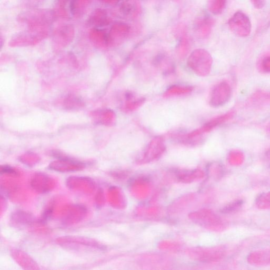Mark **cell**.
Instances as JSON below:
<instances>
[{"mask_svg":"<svg viewBox=\"0 0 270 270\" xmlns=\"http://www.w3.org/2000/svg\"><path fill=\"white\" fill-rule=\"evenodd\" d=\"M266 157L268 161L270 163V149L268 150L266 153Z\"/></svg>","mask_w":270,"mask_h":270,"instance_id":"cell-9","label":"cell"},{"mask_svg":"<svg viewBox=\"0 0 270 270\" xmlns=\"http://www.w3.org/2000/svg\"><path fill=\"white\" fill-rule=\"evenodd\" d=\"M232 90L229 83L223 82L219 84L213 92V104L216 106L225 104L230 98Z\"/></svg>","mask_w":270,"mask_h":270,"instance_id":"cell-2","label":"cell"},{"mask_svg":"<svg viewBox=\"0 0 270 270\" xmlns=\"http://www.w3.org/2000/svg\"><path fill=\"white\" fill-rule=\"evenodd\" d=\"M1 173L16 175L17 174V172L14 170V168H12L10 166H1Z\"/></svg>","mask_w":270,"mask_h":270,"instance_id":"cell-7","label":"cell"},{"mask_svg":"<svg viewBox=\"0 0 270 270\" xmlns=\"http://www.w3.org/2000/svg\"><path fill=\"white\" fill-rule=\"evenodd\" d=\"M252 4L257 9H261L266 5V0H251Z\"/></svg>","mask_w":270,"mask_h":270,"instance_id":"cell-8","label":"cell"},{"mask_svg":"<svg viewBox=\"0 0 270 270\" xmlns=\"http://www.w3.org/2000/svg\"><path fill=\"white\" fill-rule=\"evenodd\" d=\"M256 204L260 209H270V192L261 194L257 198Z\"/></svg>","mask_w":270,"mask_h":270,"instance_id":"cell-3","label":"cell"},{"mask_svg":"<svg viewBox=\"0 0 270 270\" xmlns=\"http://www.w3.org/2000/svg\"><path fill=\"white\" fill-rule=\"evenodd\" d=\"M252 99L255 101L256 103L258 102L261 104L267 102V101H270V94L266 92L259 91L253 95Z\"/></svg>","mask_w":270,"mask_h":270,"instance_id":"cell-5","label":"cell"},{"mask_svg":"<svg viewBox=\"0 0 270 270\" xmlns=\"http://www.w3.org/2000/svg\"><path fill=\"white\" fill-rule=\"evenodd\" d=\"M262 69L266 72L270 73V57L264 59L261 64Z\"/></svg>","mask_w":270,"mask_h":270,"instance_id":"cell-6","label":"cell"},{"mask_svg":"<svg viewBox=\"0 0 270 270\" xmlns=\"http://www.w3.org/2000/svg\"><path fill=\"white\" fill-rule=\"evenodd\" d=\"M231 30L237 35L246 37L250 35L251 23L249 17L241 11L236 12L229 21Z\"/></svg>","mask_w":270,"mask_h":270,"instance_id":"cell-1","label":"cell"},{"mask_svg":"<svg viewBox=\"0 0 270 270\" xmlns=\"http://www.w3.org/2000/svg\"><path fill=\"white\" fill-rule=\"evenodd\" d=\"M244 202L243 200H235L223 207L221 212L224 214L235 213L240 210Z\"/></svg>","mask_w":270,"mask_h":270,"instance_id":"cell-4","label":"cell"}]
</instances>
